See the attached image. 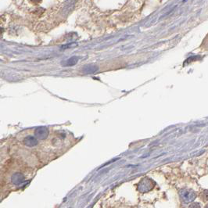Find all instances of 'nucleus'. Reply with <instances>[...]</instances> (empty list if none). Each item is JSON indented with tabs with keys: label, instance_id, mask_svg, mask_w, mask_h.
<instances>
[{
	"label": "nucleus",
	"instance_id": "nucleus-6",
	"mask_svg": "<svg viewBox=\"0 0 208 208\" xmlns=\"http://www.w3.org/2000/svg\"><path fill=\"white\" fill-rule=\"evenodd\" d=\"M98 68L95 66H88V67H85L83 70V72L85 74H93L96 71H97Z\"/></svg>",
	"mask_w": 208,
	"mask_h": 208
},
{
	"label": "nucleus",
	"instance_id": "nucleus-2",
	"mask_svg": "<svg viewBox=\"0 0 208 208\" xmlns=\"http://www.w3.org/2000/svg\"><path fill=\"white\" fill-rule=\"evenodd\" d=\"M180 195H181V197L184 200L185 203H189V202L192 201L196 197V194L192 191L184 190L181 192Z\"/></svg>",
	"mask_w": 208,
	"mask_h": 208
},
{
	"label": "nucleus",
	"instance_id": "nucleus-1",
	"mask_svg": "<svg viewBox=\"0 0 208 208\" xmlns=\"http://www.w3.org/2000/svg\"><path fill=\"white\" fill-rule=\"evenodd\" d=\"M38 139H45L49 135V130L45 127H39L35 131Z\"/></svg>",
	"mask_w": 208,
	"mask_h": 208
},
{
	"label": "nucleus",
	"instance_id": "nucleus-3",
	"mask_svg": "<svg viewBox=\"0 0 208 208\" xmlns=\"http://www.w3.org/2000/svg\"><path fill=\"white\" fill-rule=\"evenodd\" d=\"M24 143L25 146H28V147H34L39 144V140L37 138L33 137V136H27L24 139Z\"/></svg>",
	"mask_w": 208,
	"mask_h": 208
},
{
	"label": "nucleus",
	"instance_id": "nucleus-4",
	"mask_svg": "<svg viewBox=\"0 0 208 208\" xmlns=\"http://www.w3.org/2000/svg\"><path fill=\"white\" fill-rule=\"evenodd\" d=\"M12 182L14 185H21L24 182V177L21 173H16L12 177Z\"/></svg>",
	"mask_w": 208,
	"mask_h": 208
},
{
	"label": "nucleus",
	"instance_id": "nucleus-5",
	"mask_svg": "<svg viewBox=\"0 0 208 208\" xmlns=\"http://www.w3.org/2000/svg\"><path fill=\"white\" fill-rule=\"evenodd\" d=\"M78 59L79 58L78 57V56H73V57L67 59V60L65 62L66 64H64V66H67V67H68V66L75 65V64L78 63Z\"/></svg>",
	"mask_w": 208,
	"mask_h": 208
}]
</instances>
